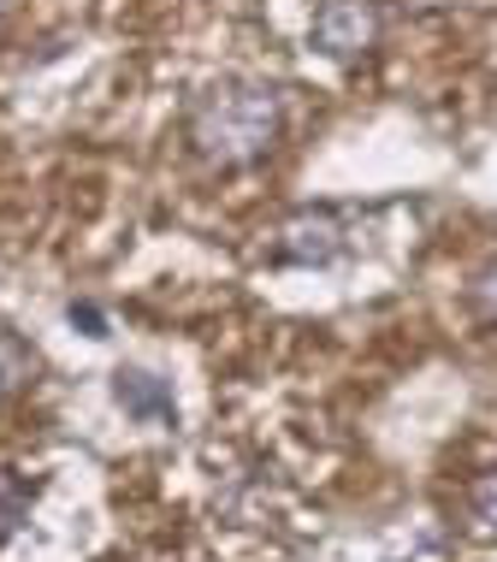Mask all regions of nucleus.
I'll return each instance as SVG.
<instances>
[{
	"label": "nucleus",
	"mask_w": 497,
	"mask_h": 562,
	"mask_svg": "<svg viewBox=\"0 0 497 562\" xmlns=\"http://www.w3.org/2000/svg\"><path fill=\"white\" fill-rule=\"evenodd\" d=\"M190 148L207 166H255L261 155H273L284 136V101L273 83L255 78H225L214 89L195 95V108L184 119Z\"/></svg>",
	"instance_id": "nucleus-1"
},
{
	"label": "nucleus",
	"mask_w": 497,
	"mask_h": 562,
	"mask_svg": "<svg viewBox=\"0 0 497 562\" xmlns=\"http://www.w3.org/2000/svg\"><path fill=\"white\" fill-rule=\"evenodd\" d=\"M380 30H385V19H380V7H373V0H320V7H314L308 36H314V48H320L326 59L350 66V59L373 54Z\"/></svg>",
	"instance_id": "nucleus-2"
},
{
	"label": "nucleus",
	"mask_w": 497,
	"mask_h": 562,
	"mask_svg": "<svg viewBox=\"0 0 497 562\" xmlns=\"http://www.w3.org/2000/svg\"><path fill=\"white\" fill-rule=\"evenodd\" d=\"M113 397L131 420L143 427H172L178 420V397H172V379L148 373V368H118L113 373Z\"/></svg>",
	"instance_id": "nucleus-3"
},
{
	"label": "nucleus",
	"mask_w": 497,
	"mask_h": 562,
	"mask_svg": "<svg viewBox=\"0 0 497 562\" xmlns=\"http://www.w3.org/2000/svg\"><path fill=\"white\" fill-rule=\"evenodd\" d=\"M338 249H343L338 214H326V207H314V214H296L291 225H284L279 261H291V267H326Z\"/></svg>",
	"instance_id": "nucleus-4"
},
{
	"label": "nucleus",
	"mask_w": 497,
	"mask_h": 562,
	"mask_svg": "<svg viewBox=\"0 0 497 562\" xmlns=\"http://www.w3.org/2000/svg\"><path fill=\"white\" fill-rule=\"evenodd\" d=\"M30 373H36V349H30L19 331H0V397L19 391Z\"/></svg>",
	"instance_id": "nucleus-5"
},
{
	"label": "nucleus",
	"mask_w": 497,
	"mask_h": 562,
	"mask_svg": "<svg viewBox=\"0 0 497 562\" xmlns=\"http://www.w3.org/2000/svg\"><path fill=\"white\" fill-rule=\"evenodd\" d=\"M24 515H30V485H24L19 474H7V468H0V539L19 533Z\"/></svg>",
	"instance_id": "nucleus-6"
},
{
	"label": "nucleus",
	"mask_w": 497,
	"mask_h": 562,
	"mask_svg": "<svg viewBox=\"0 0 497 562\" xmlns=\"http://www.w3.org/2000/svg\"><path fill=\"white\" fill-rule=\"evenodd\" d=\"M468 521L474 533H497V468L468 485Z\"/></svg>",
	"instance_id": "nucleus-7"
},
{
	"label": "nucleus",
	"mask_w": 497,
	"mask_h": 562,
	"mask_svg": "<svg viewBox=\"0 0 497 562\" xmlns=\"http://www.w3.org/2000/svg\"><path fill=\"white\" fill-rule=\"evenodd\" d=\"M66 321H71V326H83V338H108V314H101L95 302H71Z\"/></svg>",
	"instance_id": "nucleus-8"
},
{
	"label": "nucleus",
	"mask_w": 497,
	"mask_h": 562,
	"mask_svg": "<svg viewBox=\"0 0 497 562\" xmlns=\"http://www.w3.org/2000/svg\"><path fill=\"white\" fill-rule=\"evenodd\" d=\"M474 296H479V308H486V314H492V321H497V267H486V272H479V284H474Z\"/></svg>",
	"instance_id": "nucleus-9"
},
{
	"label": "nucleus",
	"mask_w": 497,
	"mask_h": 562,
	"mask_svg": "<svg viewBox=\"0 0 497 562\" xmlns=\"http://www.w3.org/2000/svg\"><path fill=\"white\" fill-rule=\"evenodd\" d=\"M7 7H12V0H0V12H7Z\"/></svg>",
	"instance_id": "nucleus-10"
}]
</instances>
